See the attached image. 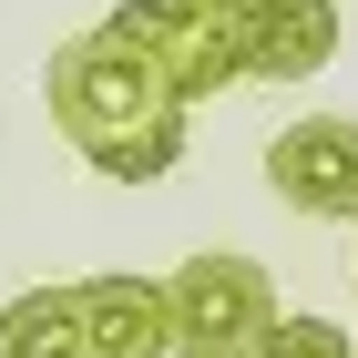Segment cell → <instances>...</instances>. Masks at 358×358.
<instances>
[{"mask_svg": "<svg viewBox=\"0 0 358 358\" xmlns=\"http://www.w3.org/2000/svg\"><path fill=\"white\" fill-rule=\"evenodd\" d=\"M164 307H174V358H256L266 328L287 317L276 307V276L256 256H225V246L185 256L164 276Z\"/></svg>", "mask_w": 358, "mask_h": 358, "instance_id": "7a4b0ae2", "label": "cell"}, {"mask_svg": "<svg viewBox=\"0 0 358 358\" xmlns=\"http://www.w3.org/2000/svg\"><path fill=\"white\" fill-rule=\"evenodd\" d=\"M256 358H358V348H348V328H338V317H297V307H287V317L266 328V348H256Z\"/></svg>", "mask_w": 358, "mask_h": 358, "instance_id": "ba28073f", "label": "cell"}, {"mask_svg": "<svg viewBox=\"0 0 358 358\" xmlns=\"http://www.w3.org/2000/svg\"><path fill=\"white\" fill-rule=\"evenodd\" d=\"M266 185L297 215H358V123L348 113H307L266 143Z\"/></svg>", "mask_w": 358, "mask_h": 358, "instance_id": "277c9868", "label": "cell"}, {"mask_svg": "<svg viewBox=\"0 0 358 358\" xmlns=\"http://www.w3.org/2000/svg\"><path fill=\"white\" fill-rule=\"evenodd\" d=\"M123 41H134L154 72L174 83V103H215L225 83H246V52H236V21H215V10H194V0H123V10H103Z\"/></svg>", "mask_w": 358, "mask_h": 358, "instance_id": "3957f363", "label": "cell"}, {"mask_svg": "<svg viewBox=\"0 0 358 358\" xmlns=\"http://www.w3.org/2000/svg\"><path fill=\"white\" fill-rule=\"evenodd\" d=\"M194 10H215V21H256L266 0H194Z\"/></svg>", "mask_w": 358, "mask_h": 358, "instance_id": "9c48e42d", "label": "cell"}, {"mask_svg": "<svg viewBox=\"0 0 358 358\" xmlns=\"http://www.w3.org/2000/svg\"><path fill=\"white\" fill-rule=\"evenodd\" d=\"M83 358H174L164 276H83Z\"/></svg>", "mask_w": 358, "mask_h": 358, "instance_id": "5b68a950", "label": "cell"}, {"mask_svg": "<svg viewBox=\"0 0 358 358\" xmlns=\"http://www.w3.org/2000/svg\"><path fill=\"white\" fill-rule=\"evenodd\" d=\"M246 83H307L338 62V0H266L256 21H236Z\"/></svg>", "mask_w": 358, "mask_h": 358, "instance_id": "8992f818", "label": "cell"}, {"mask_svg": "<svg viewBox=\"0 0 358 358\" xmlns=\"http://www.w3.org/2000/svg\"><path fill=\"white\" fill-rule=\"evenodd\" d=\"M41 103H52L62 143H72L103 185H164V174L185 164V134H194V113L174 103V83H164L113 21L72 31V41L52 52Z\"/></svg>", "mask_w": 358, "mask_h": 358, "instance_id": "6da1fadb", "label": "cell"}, {"mask_svg": "<svg viewBox=\"0 0 358 358\" xmlns=\"http://www.w3.org/2000/svg\"><path fill=\"white\" fill-rule=\"evenodd\" d=\"M0 358H83V297L72 287H21L0 307Z\"/></svg>", "mask_w": 358, "mask_h": 358, "instance_id": "52a82bcc", "label": "cell"}]
</instances>
